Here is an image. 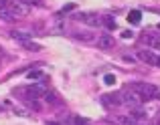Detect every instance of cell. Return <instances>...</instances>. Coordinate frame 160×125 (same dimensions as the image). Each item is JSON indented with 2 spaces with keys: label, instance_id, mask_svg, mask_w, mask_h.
<instances>
[{
  "label": "cell",
  "instance_id": "obj_17",
  "mask_svg": "<svg viewBox=\"0 0 160 125\" xmlns=\"http://www.w3.org/2000/svg\"><path fill=\"white\" fill-rule=\"evenodd\" d=\"M71 123L73 125H89L85 119H81V117H71Z\"/></svg>",
  "mask_w": 160,
  "mask_h": 125
},
{
  "label": "cell",
  "instance_id": "obj_10",
  "mask_svg": "<svg viewBox=\"0 0 160 125\" xmlns=\"http://www.w3.org/2000/svg\"><path fill=\"white\" fill-rule=\"evenodd\" d=\"M73 39L83 40V43H91V40H95V35L93 32H73Z\"/></svg>",
  "mask_w": 160,
  "mask_h": 125
},
{
  "label": "cell",
  "instance_id": "obj_22",
  "mask_svg": "<svg viewBox=\"0 0 160 125\" xmlns=\"http://www.w3.org/2000/svg\"><path fill=\"white\" fill-rule=\"evenodd\" d=\"M47 125H61V123H57V121H47Z\"/></svg>",
  "mask_w": 160,
  "mask_h": 125
},
{
  "label": "cell",
  "instance_id": "obj_4",
  "mask_svg": "<svg viewBox=\"0 0 160 125\" xmlns=\"http://www.w3.org/2000/svg\"><path fill=\"white\" fill-rule=\"evenodd\" d=\"M75 20H81V22L89 24V26H102V18H99L98 14H73Z\"/></svg>",
  "mask_w": 160,
  "mask_h": 125
},
{
  "label": "cell",
  "instance_id": "obj_19",
  "mask_svg": "<svg viewBox=\"0 0 160 125\" xmlns=\"http://www.w3.org/2000/svg\"><path fill=\"white\" fill-rule=\"evenodd\" d=\"M132 36H134L132 30H124V32H122V39H132Z\"/></svg>",
  "mask_w": 160,
  "mask_h": 125
},
{
  "label": "cell",
  "instance_id": "obj_13",
  "mask_svg": "<svg viewBox=\"0 0 160 125\" xmlns=\"http://www.w3.org/2000/svg\"><path fill=\"white\" fill-rule=\"evenodd\" d=\"M140 20H142V12L140 10H132L128 14V22L130 24H140Z\"/></svg>",
  "mask_w": 160,
  "mask_h": 125
},
{
  "label": "cell",
  "instance_id": "obj_18",
  "mask_svg": "<svg viewBox=\"0 0 160 125\" xmlns=\"http://www.w3.org/2000/svg\"><path fill=\"white\" fill-rule=\"evenodd\" d=\"M103 83H106V85H113V83H116V77H113V75H106V77H103Z\"/></svg>",
  "mask_w": 160,
  "mask_h": 125
},
{
  "label": "cell",
  "instance_id": "obj_1",
  "mask_svg": "<svg viewBox=\"0 0 160 125\" xmlns=\"http://www.w3.org/2000/svg\"><path fill=\"white\" fill-rule=\"evenodd\" d=\"M128 89L136 91L138 95H140L142 99H160V89L154 85H150V83H132V85L128 87Z\"/></svg>",
  "mask_w": 160,
  "mask_h": 125
},
{
  "label": "cell",
  "instance_id": "obj_15",
  "mask_svg": "<svg viewBox=\"0 0 160 125\" xmlns=\"http://www.w3.org/2000/svg\"><path fill=\"white\" fill-rule=\"evenodd\" d=\"M22 44H24V49H28V51H41V49H43L39 43H31V40H27V43H22Z\"/></svg>",
  "mask_w": 160,
  "mask_h": 125
},
{
  "label": "cell",
  "instance_id": "obj_7",
  "mask_svg": "<svg viewBox=\"0 0 160 125\" xmlns=\"http://www.w3.org/2000/svg\"><path fill=\"white\" fill-rule=\"evenodd\" d=\"M95 40H98V47L103 49V51H108V49L113 47V36H109V35H102V36H98Z\"/></svg>",
  "mask_w": 160,
  "mask_h": 125
},
{
  "label": "cell",
  "instance_id": "obj_11",
  "mask_svg": "<svg viewBox=\"0 0 160 125\" xmlns=\"http://www.w3.org/2000/svg\"><path fill=\"white\" fill-rule=\"evenodd\" d=\"M0 18L6 20V22H12V20H16V14L8 6H4V8H0Z\"/></svg>",
  "mask_w": 160,
  "mask_h": 125
},
{
  "label": "cell",
  "instance_id": "obj_21",
  "mask_svg": "<svg viewBox=\"0 0 160 125\" xmlns=\"http://www.w3.org/2000/svg\"><path fill=\"white\" fill-rule=\"evenodd\" d=\"M6 6V0H0V8H4Z\"/></svg>",
  "mask_w": 160,
  "mask_h": 125
},
{
  "label": "cell",
  "instance_id": "obj_20",
  "mask_svg": "<svg viewBox=\"0 0 160 125\" xmlns=\"http://www.w3.org/2000/svg\"><path fill=\"white\" fill-rule=\"evenodd\" d=\"M124 61H130V62H134V57H130V55H124Z\"/></svg>",
  "mask_w": 160,
  "mask_h": 125
},
{
  "label": "cell",
  "instance_id": "obj_14",
  "mask_svg": "<svg viewBox=\"0 0 160 125\" xmlns=\"http://www.w3.org/2000/svg\"><path fill=\"white\" fill-rule=\"evenodd\" d=\"M144 43L150 44V47H154V49H160V40L152 35H144Z\"/></svg>",
  "mask_w": 160,
  "mask_h": 125
},
{
  "label": "cell",
  "instance_id": "obj_16",
  "mask_svg": "<svg viewBox=\"0 0 160 125\" xmlns=\"http://www.w3.org/2000/svg\"><path fill=\"white\" fill-rule=\"evenodd\" d=\"M103 22H106V26L109 28V30H113V28H116V20H113V16H106V18H103Z\"/></svg>",
  "mask_w": 160,
  "mask_h": 125
},
{
  "label": "cell",
  "instance_id": "obj_8",
  "mask_svg": "<svg viewBox=\"0 0 160 125\" xmlns=\"http://www.w3.org/2000/svg\"><path fill=\"white\" fill-rule=\"evenodd\" d=\"M31 81H35V83H43L45 79H47V73L45 71H41V69H32V71H28V75H27Z\"/></svg>",
  "mask_w": 160,
  "mask_h": 125
},
{
  "label": "cell",
  "instance_id": "obj_3",
  "mask_svg": "<svg viewBox=\"0 0 160 125\" xmlns=\"http://www.w3.org/2000/svg\"><path fill=\"white\" fill-rule=\"evenodd\" d=\"M138 59L148 62V65L152 67H160V55L158 53H152V51H140L138 53Z\"/></svg>",
  "mask_w": 160,
  "mask_h": 125
},
{
  "label": "cell",
  "instance_id": "obj_6",
  "mask_svg": "<svg viewBox=\"0 0 160 125\" xmlns=\"http://www.w3.org/2000/svg\"><path fill=\"white\" fill-rule=\"evenodd\" d=\"M10 10L14 12L16 16H27L28 10H31V6H28L27 2H16V4H12V6H10Z\"/></svg>",
  "mask_w": 160,
  "mask_h": 125
},
{
  "label": "cell",
  "instance_id": "obj_2",
  "mask_svg": "<svg viewBox=\"0 0 160 125\" xmlns=\"http://www.w3.org/2000/svg\"><path fill=\"white\" fill-rule=\"evenodd\" d=\"M120 101H122V105L130 107V109H138V107L142 105V101H144V99H142L136 91L130 89V91H122V93H120Z\"/></svg>",
  "mask_w": 160,
  "mask_h": 125
},
{
  "label": "cell",
  "instance_id": "obj_9",
  "mask_svg": "<svg viewBox=\"0 0 160 125\" xmlns=\"http://www.w3.org/2000/svg\"><path fill=\"white\" fill-rule=\"evenodd\" d=\"M10 36H12L14 40H20V43H27V40L31 39V32H28V30H12V32H10Z\"/></svg>",
  "mask_w": 160,
  "mask_h": 125
},
{
  "label": "cell",
  "instance_id": "obj_5",
  "mask_svg": "<svg viewBox=\"0 0 160 125\" xmlns=\"http://www.w3.org/2000/svg\"><path fill=\"white\" fill-rule=\"evenodd\" d=\"M113 121H116L118 125H138V119L134 117L132 113H130V115H116Z\"/></svg>",
  "mask_w": 160,
  "mask_h": 125
},
{
  "label": "cell",
  "instance_id": "obj_12",
  "mask_svg": "<svg viewBox=\"0 0 160 125\" xmlns=\"http://www.w3.org/2000/svg\"><path fill=\"white\" fill-rule=\"evenodd\" d=\"M102 101L106 103V105H122V101H120V93H118V95H112V97L103 95V97H102Z\"/></svg>",
  "mask_w": 160,
  "mask_h": 125
}]
</instances>
